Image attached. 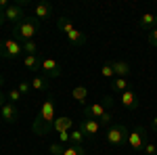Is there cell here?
<instances>
[{"mask_svg": "<svg viewBox=\"0 0 157 155\" xmlns=\"http://www.w3.org/2000/svg\"><path fill=\"white\" fill-rule=\"evenodd\" d=\"M34 13H36L38 21H46L50 17H55V6H52L50 2H40V4H36Z\"/></svg>", "mask_w": 157, "mask_h": 155, "instance_id": "cell-12", "label": "cell"}, {"mask_svg": "<svg viewBox=\"0 0 157 155\" xmlns=\"http://www.w3.org/2000/svg\"><path fill=\"white\" fill-rule=\"evenodd\" d=\"M138 25H140V29H145V32H151V29L155 27V15H153V13H145V15H140V19H138Z\"/></svg>", "mask_w": 157, "mask_h": 155, "instance_id": "cell-17", "label": "cell"}, {"mask_svg": "<svg viewBox=\"0 0 157 155\" xmlns=\"http://www.w3.org/2000/svg\"><path fill=\"white\" fill-rule=\"evenodd\" d=\"M143 153H145V155H157V145L151 143V141H147L145 149H143Z\"/></svg>", "mask_w": 157, "mask_h": 155, "instance_id": "cell-30", "label": "cell"}, {"mask_svg": "<svg viewBox=\"0 0 157 155\" xmlns=\"http://www.w3.org/2000/svg\"><path fill=\"white\" fill-rule=\"evenodd\" d=\"M6 23V17H4V13H0V27Z\"/></svg>", "mask_w": 157, "mask_h": 155, "instance_id": "cell-34", "label": "cell"}, {"mask_svg": "<svg viewBox=\"0 0 157 155\" xmlns=\"http://www.w3.org/2000/svg\"><path fill=\"white\" fill-rule=\"evenodd\" d=\"M111 88H113V92H124V90H128V88H130V84H128V78H117V76H115V78H113V80H111Z\"/></svg>", "mask_w": 157, "mask_h": 155, "instance_id": "cell-20", "label": "cell"}, {"mask_svg": "<svg viewBox=\"0 0 157 155\" xmlns=\"http://www.w3.org/2000/svg\"><path fill=\"white\" fill-rule=\"evenodd\" d=\"M107 113H109V107L103 103V101L92 103V105H86V107H84V115H86V118H90V119H98V122H101Z\"/></svg>", "mask_w": 157, "mask_h": 155, "instance_id": "cell-10", "label": "cell"}, {"mask_svg": "<svg viewBox=\"0 0 157 155\" xmlns=\"http://www.w3.org/2000/svg\"><path fill=\"white\" fill-rule=\"evenodd\" d=\"M65 38H67V42H69V46H84L86 40H88L86 34H82V32H80V29H75V27H73L71 32H67Z\"/></svg>", "mask_w": 157, "mask_h": 155, "instance_id": "cell-15", "label": "cell"}, {"mask_svg": "<svg viewBox=\"0 0 157 155\" xmlns=\"http://www.w3.org/2000/svg\"><path fill=\"white\" fill-rule=\"evenodd\" d=\"M52 130H57V134H61V132H71L73 130V119L67 118V115H61V118L55 119Z\"/></svg>", "mask_w": 157, "mask_h": 155, "instance_id": "cell-13", "label": "cell"}, {"mask_svg": "<svg viewBox=\"0 0 157 155\" xmlns=\"http://www.w3.org/2000/svg\"><path fill=\"white\" fill-rule=\"evenodd\" d=\"M151 130L157 132V113H155V118H153V122H151Z\"/></svg>", "mask_w": 157, "mask_h": 155, "instance_id": "cell-33", "label": "cell"}, {"mask_svg": "<svg viewBox=\"0 0 157 155\" xmlns=\"http://www.w3.org/2000/svg\"><path fill=\"white\" fill-rule=\"evenodd\" d=\"M17 90H19V92H21L23 96L32 95V82H27V80H21V82L17 84Z\"/></svg>", "mask_w": 157, "mask_h": 155, "instance_id": "cell-27", "label": "cell"}, {"mask_svg": "<svg viewBox=\"0 0 157 155\" xmlns=\"http://www.w3.org/2000/svg\"><path fill=\"white\" fill-rule=\"evenodd\" d=\"M57 119V113H55V96H46L44 103L40 105V111H38L36 119L32 124V132L38 134V136H46L50 130H52V124Z\"/></svg>", "mask_w": 157, "mask_h": 155, "instance_id": "cell-1", "label": "cell"}, {"mask_svg": "<svg viewBox=\"0 0 157 155\" xmlns=\"http://www.w3.org/2000/svg\"><path fill=\"white\" fill-rule=\"evenodd\" d=\"M78 128L84 132V136L86 138H97L98 134H101V122L98 119H90V118H84V119H80V124H78Z\"/></svg>", "mask_w": 157, "mask_h": 155, "instance_id": "cell-7", "label": "cell"}, {"mask_svg": "<svg viewBox=\"0 0 157 155\" xmlns=\"http://www.w3.org/2000/svg\"><path fill=\"white\" fill-rule=\"evenodd\" d=\"M128 134H130L128 126L121 124V122H115V124H111L107 128V145L120 149V147H124V145L128 143Z\"/></svg>", "mask_w": 157, "mask_h": 155, "instance_id": "cell-3", "label": "cell"}, {"mask_svg": "<svg viewBox=\"0 0 157 155\" xmlns=\"http://www.w3.org/2000/svg\"><path fill=\"white\" fill-rule=\"evenodd\" d=\"M149 134H147V128L145 126H136L134 130H130V134H128V147L132 149V151H143L145 149V145H147V138Z\"/></svg>", "mask_w": 157, "mask_h": 155, "instance_id": "cell-5", "label": "cell"}, {"mask_svg": "<svg viewBox=\"0 0 157 155\" xmlns=\"http://www.w3.org/2000/svg\"><path fill=\"white\" fill-rule=\"evenodd\" d=\"M63 155H88V153H86V149H84V147L67 145V147H65V151H63Z\"/></svg>", "mask_w": 157, "mask_h": 155, "instance_id": "cell-25", "label": "cell"}, {"mask_svg": "<svg viewBox=\"0 0 157 155\" xmlns=\"http://www.w3.org/2000/svg\"><path fill=\"white\" fill-rule=\"evenodd\" d=\"M71 96L73 101H78L80 105H88V96H90V90H88V86H84V84H80V86H75L71 90Z\"/></svg>", "mask_w": 157, "mask_h": 155, "instance_id": "cell-14", "label": "cell"}, {"mask_svg": "<svg viewBox=\"0 0 157 155\" xmlns=\"http://www.w3.org/2000/svg\"><path fill=\"white\" fill-rule=\"evenodd\" d=\"M21 92H19V90H17V88H11V90H9V92H6V101H9V103H15V105H17V103H19V101H21Z\"/></svg>", "mask_w": 157, "mask_h": 155, "instance_id": "cell-26", "label": "cell"}, {"mask_svg": "<svg viewBox=\"0 0 157 155\" xmlns=\"http://www.w3.org/2000/svg\"><path fill=\"white\" fill-rule=\"evenodd\" d=\"M0 118L2 122H6V124H15L17 119H19V107L15 105V103H4V107L0 109Z\"/></svg>", "mask_w": 157, "mask_h": 155, "instance_id": "cell-11", "label": "cell"}, {"mask_svg": "<svg viewBox=\"0 0 157 155\" xmlns=\"http://www.w3.org/2000/svg\"><path fill=\"white\" fill-rule=\"evenodd\" d=\"M147 42H149V46L157 48V27H153V29L147 34Z\"/></svg>", "mask_w": 157, "mask_h": 155, "instance_id": "cell-29", "label": "cell"}, {"mask_svg": "<svg viewBox=\"0 0 157 155\" xmlns=\"http://www.w3.org/2000/svg\"><path fill=\"white\" fill-rule=\"evenodd\" d=\"M13 34L19 42H27V40H36V36L40 34V25H38V19H32V17H25L21 23L13 25Z\"/></svg>", "mask_w": 157, "mask_h": 155, "instance_id": "cell-2", "label": "cell"}, {"mask_svg": "<svg viewBox=\"0 0 157 155\" xmlns=\"http://www.w3.org/2000/svg\"><path fill=\"white\" fill-rule=\"evenodd\" d=\"M4 103H6V95H4V92L0 90V109L4 107Z\"/></svg>", "mask_w": 157, "mask_h": 155, "instance_id": "cell-32", "label": "cell"}, {"mask_svg": "<svg viewBox=\"0 0 157 155\" xmlns=\"http://www.w3.org/2000/svg\"><path fill=\"white\" fill-rule=\"evenodd\" d=\"M101 76H103V78H107V80H113V78H115V72H113V63H111V61H107V63L101 67Z\"/></svg>", "mask_w": 157, "mask_h": 155, "instance_id": "cell-24", "label": "cell"}, {"mask_svg": "<svg viewBox=\"0 0 157 155\" xmlns=\"http://www.w3.org/2000/svg\"><path fill=\"white\" fill-rule=\"evenodd\" d=\"M155 27H157V15H155Z\"/></svg>", "mask_w": 157, "mask_h": 155, "instance_id": "cell-36", "label": "cell"}, {"mask_svg": "<svg viewBox=\"0 0 157 155\" xmlns=\"http://www.w3.org/2000/svg\"><path fill=\"white\" fill-rule=\"evenodd\" d=\"M23 67L29 72H38L40 69V57L38 55H23Z\"/></svg>", "mask_w": 157, "mask_h": 155, "instance_id": "cell-18", "label": "cell"}, {"mask_svg": "<svg viewBox=\"0 0 157 155\" xmlns=\"http://www.w3.org/2000/svg\"><path fill=\"white\" fill-rule=\"evenodd\" d=\"M32 90H48V78L46 76H34L32 78Z\"/></svg>", "mask_w": 157, "mask_h": 155, "instance_id": "cell-21", "label": "cell"}, {"mask_svg": "<svg viewBox=\"0 0 157 155\" xmlns=\"http://www.w3.org/2000/svg\"><path fill=\"white\" fill-rule=\"evenodd\" d=\"M84 143H86L84 132L80 130V128H73V130L69 132V145H75V147H84Z\"/></svg>", "mask_w": 157, "mask_h": 155, "instance_id": "cell-19", "label": "cell"}, {"mask_svg": "<svg viewBox=\"0 0 157 155\" xmlns=\"http://www.w3.org/2000/svg\"><path fill=\"white\" fill-rule=\"evenodd\" d=\"M120 103L124 105V109H128V111L140 109V99H138V95H136V90H132V88L124 90V92L120 95Z\"/></svg>", "mask_w": 157, "mask_h": 155, "instance_id": "cell-9", "label": "cell"}, {"mask_svg": "<svg viewBox=\"0 0 157 155\" xmlns=\"http://www.w3.org/2000/svg\"><path fill=\"white\" fill-rule=\"evenodd\" d=\"M40 69L44 72V76H46V78H61V76H63V69H61L59 61L50 59V57L40 59Z\"/></svg>", "mask_w": 157, "mask_h": 155, "instance_id": "cell-8", "label": "cell"}, {"mask_svg": "<svg viewBox=\"0 0 157 155\" xmlns=\"http://www.w3.org/2000/svg\"><path fill=\"white\" fill-rule=\"evenodd\" d=\"M25 6H27V2H15V4H9V9L4 11V17H6V21H11L13 25H17V23H21L25 19Z\"/></svg>", "mask_w": 157, "mask_h": 155, "instance_id": "cell-6", "label": "cell"}, {"mask_svg": "<svg viewBox=\"0 0 157 155\" xmlns=\"http://www.w3.org/2000/svg\"><path fill=\"white\" fill-rule=\"evenodd\" d=\"M0 57L2 59H19L23 57V46L17 38H4L0 42Z\"/></svg>", "mask_w": 157, "mask_h": 155, "instance_id": "cell-4", "label": "cell"}, {"mask_svg": "<svg viewBox=\"0 0 157 155\" xmlns=\"http://www.w3.org/2000/svg\"><path fill=\"white\" fill-rule=\"evenodd\" d=\"M57 29H59L61 34L71 32V29H73V23L69 21V17H59V21H57Z\"/></svg>", "mask_w": 157, "mask_h": 155, "instance_id": "cell-22", "label": "cell"}, {"mask_svg": "<svg viewBox=\"0 0 157 155\" xmlns=\"http://www.w3.org/2000/svg\"><path fill=\"white\" fill-rule=\"evenodd\" d=\"M6 9H9V2L6 0H0V13H4Z\"/></svg>", "mask_w": 157, "mask_h": 155, "instance_id": "cell-31", "label": "cell"}, {"mask_svg": "<svg viewBox=\"0 0 157 155\" xmlns=\"http://www.w3.org/2000/svg\"><path fill=\"white\" fill-rule=\"evenodd\" d=\"M111 63H113V72L117 78H128L132 73V67H130L128 61H111Z\"/></svg>", "mask_w": 157, "mask_h": 155, "instance_id": "cell-16", "label": "cell"}, {"mask_svg": "<svg viewBox=\"0 0 157 155\" xmlns=\"http://www.w3.org/2000/svg\"><path fill=\"white\" fill-rule=\"evenodd\" d=\"M48 151H50V155H63V151H65V145H61V143H50V145H48Z\"/></svg>", "mask_w": 157, "mask_h": 155, "instance_id": "cell-28", "label": "cell"}, {"mask_svg": "<svg viewBox=\"0 0 157 155\" xmlns=\"http://www.w3.org/2000/svg\"><path fill=\"white\" fill-rule=\"evenodd\" d=\"M21 46H23V55H38V50H40V46H38L36 40H27V42H21Z\"/></svg>", "mask_w": 157, "mask_h": 155, "instance_id": "cell-23", "label": "cell"}, {"mask_svg": "<svg viewBox=\"0 0 157 155\" xmlns=\"http://www.w3.org/2000/svg\"><path fill=\"white\" fill-rule=\"evenodd\" d=\"M2 84H4V76H0V86H2Z\"/></svg>", "mask_w": 157, "mask_h": 155, "instance_id": "cell-35", "label": "cell"}]
</instances>
